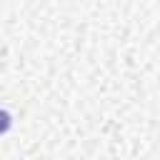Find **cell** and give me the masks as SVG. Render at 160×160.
Listing matches in <instances>:
<instances>
[{"label":"cell","instance_id":"6da1fadb","mask_svg":"<svg viewBox=\"0 0 160 160\" xmlns=\"http://www.w3.org/2000/svg\"><path fill=\"white\" fill-rule=\"evenodd\" d=\"M8 128H10V115H8L5 110H0V135H2Z\"/></svg>","mask_w":160,"mask_h":160}]
</instances>
